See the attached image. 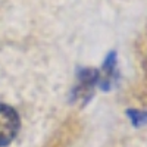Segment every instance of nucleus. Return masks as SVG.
<instances>
[{
	"mask_svg": "<svg viewBox=\"0 0 147 147\" xmlns=\"http://www.w3.org/2000/svg\"><path fill=\"white\" fill-rule=\"evenodd\" d=\"M21 127V121L15 109L0 103V147L13 141Z\"/></svg>",
	"mask_w": 147,
	"mask_h": 147,
	"instance_id": "obj_1",
	"label": "nucleus"
},
{
	"mask_svg": "<svg viewBox=\"0 0 147 147\" xmlns=\"http://www.w3.org/2000/svg\"><path fill=\"white\" fill-rule=\"evenodd\" d=\"M128 116L131 118V121H132L136 125H140V124H144V122H147V113H146V112L129 110V112H128Z\"/></svg>",
	"mask_w": 147,
	"mask_h": 147,
	"instance_id": "obj_2",
	"label": "nucleus"
}]
</instances>
